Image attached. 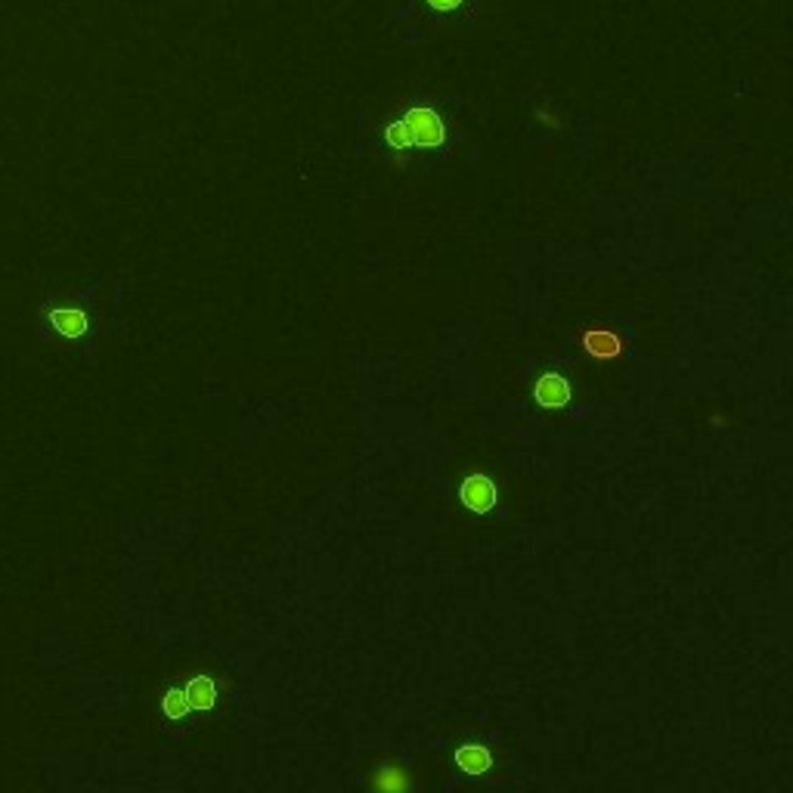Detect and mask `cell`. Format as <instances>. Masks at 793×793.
<instances>
[{
  "mask_svg": "<svg viewBox=\"0 0 793 793\" xmlns=\"http://www.w3.org/2000/svg\"><path fill=\"white\" fill-rule=\"evenodd\" d=\"M481 16V0H400L394 22L409 41L456 38L471 31Z\"/></svg>",
  "mask_w": 793,
  "mask_h": 793,
  "instance_id": "obj_1",
  "label": "cell"
},
{
  "mask_svg": "<svg viewBox=\"0 0 793 793\" xmlns=\"http://www.w3.org/2000/svg\"><path fill=\"white\" fill-rule=\"evenodd\" d=\"M400 131L406 140V162L412 152H443L453 143V121L443 115L437 103H428V97H416V103H406L400 115Z\"/></svg>",
  "mask_w": 793,
  "mask_h": 793,
  "instance_id": "obj_2",
  "label": "cell"
},
{
  "mask_svg": "<svg viewBox=\"0 0 793 793\" xmlns=\"http://www.w3.org/2000/svg\"><path fill=\"white\" fill-rule=\"evenodd\" d=\"M459 499L468 512L474 515H487L496 509V502H499V490L496 484L487 478V474H468V478L462 481V490H459Z\"/></svg>",
  "mask_w": 793,
  "mask_h": 793,
  "instance_id": "obj_3",
  "label": "cell"
},
{
  "mask_svg": "<svg viewBox=\"0 0 793 793\" xmlns=\"http://www.w3.org/2000/svg\"><path fill=\"white\" fill-rule=\"evenodd\" d=\"M583 351L595 360H617L626 351V344L617 332L589 329V332H583Z\"/></svg>",
  "mask_w": 793,
  "mask_h": 793,
  "instance_id": "obj_4",
  "label": "cell"
},
{
  "mask_svg": "<svg viewBox=\"0 0 793 793\" xmlns=\"http://www.w3.org/2000/svg\"><path fill=\"white\" fill-rule=\"evenodd\" d=\"M533 397H536V403L539 406H546V409H561V406H567L570 403V397H574V391H570V382L564 375H555V372H549V375H543L536 382V391H533Z\"/></svg>",
  "mask_w": 793,
  "mask_h": 793,
  "instance_id": "obj_5",
  "label": "cell"
},
{
  "mask_svg": "<svg viewBox=\"0 0 793 793\" xmlns=\"http://www.w3.org/2000/svg\"><path fill=\"white\" fill-rule=\"evenodd\" d=\"M369 787L378 793H406L412 787V778L400 763H378L369 775Z\"/></svg>",
  "mask_w": 793,
  "mask_h": 793,
  "instance_id": "obj_6",
  "label": "cell"
},
{
  "mask_svg": "<svg viewBox=\"0 0 793 793\" xmlns=\"http://www.w3.org/2000/svg\"><path fill=\"white\" fill-rule=\"evenodd\" d=\"M456 766L465 772V775H484L493 769V753L481 744H462L456 750Z\"/></svg>",
  "mask_w": 793,
  "mask_h": 793,
  "instance_id": "obj_7",
  "label": "cell"
},
{
  "mask_svg": "<svg viewBox=\"0 0 793 793\" xmlns=\"http://www.w3.org/2000/svg\"><path fill=\"white\" fill-rule=\"evenodd\" d=\"M50 323L62 338H81L87 332V313L75 307H59L50 310Z\"/></svg>",
  "mask_w": 793,
  "mask_h": 793,
  "instance_id": "obj_8",
  "label": "cell"
},
{
  "mask_svg": "<svg viewBox=\"0 0 793 793\" xmlns=\"http://www.w3.org/2000/svg\"><path fill=\"white\" fill-rule=\"evenodd\" d=\"M186 701H189V707L193 710H214V704H217V685H214V679H208V676H193L186 682Z\"/></svg>",
  "mask_w": 793,
  "mask_h": 793,
  "instance_id": "obj_9",
  "label": "cell"
},
{
  "mask_svg": "<svg viewBox=\"0 0 793 793\" xmlns=\"http://www.w3.org/2000/svg\"><path fill=\"white\" fill-rule=\"evenodd\" d=\"M189 710H193V707H189L186 691H183V688H171V691H165V697H162V713H165L168 719L180 722V719H186Z\"/></svg>",
  "mask_w": 793,
  "mask_h": 793,
  "instance_id": "obj_10",
  "label": "cell"
},
{
  "mask_svg": "<svg viewBox=\"0 0 793 793\" xmlns=\"http://www.w3.org/2000/svg\"><path fill=\"white\" fill-rule=\"evenodd\" d=\"M536 118H539V121H546L549 128H558V118H555L549 109H536Z\"/></svg>",
  "mask_w": 793,
  "mask_h": 793,
  "instance_id": "obj_11",
  "label": "cell"
}]
</instances>
